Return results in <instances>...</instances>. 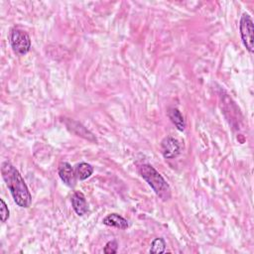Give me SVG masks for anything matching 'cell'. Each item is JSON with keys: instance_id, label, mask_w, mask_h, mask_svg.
Here are the masks:
<instances>
[{"instance_id": "obj_1", "label": "cell", "mask_w": 254, "mask_h": 254, "mask_svg": "<svg viewBox=\"0 0 254 254\" xmlns=\"http://www.w3.org/2000/svg\"><path fill=\"white\" fill-rule=\"evenodd\" d=\"M1 175L16 204L23 208L29 207L32 202V195L19 171L6 161L1 164Z\"/></svg>"}, {"instance_id": "obj_2", "label": "cell", "mask_w": 254, "mask_h": 254, "mask_svg": "<svg viewBox=\"0 0 254 254\" xmlns=\"http://www.w3.org/2000/svg\"><path fill=\"white\" fill-rule=\"evenodd\" d=\"M139 174L152 188L154 192L164 201L171 198V188L162 175L150 164H143L139 167Z\"/></svg>"}, {"instance_id": "obj_3", "label": "cell", "mask_w": 254, "mask_h": 254, "mask_svg": "<svg viewBox=\"0 0 254 254\" xmlns=\"http://www.w3.org/2000/svg\"><path fill=\"white\" fill-rule=\"evenodd\" d=\"M9 42L13 52L18 56L26 55L31 49V39L28 33L15 28L11 30L9 35Z\"/></svg>"}, {"instance_id": "obj_4", "label": "cell", "mask_w": 254, "mask_h": 254, "mask_svg": "<svg viewBox=\"0 0 254 254\" xmlns=\"http://www.w3.org/2000/svg\"><path fill=\"white\" fill-rule=\"evenodd\" d=\"M239 31H240V36L243 42L244 47L249 53H253L254 49V29H253V21L251 17L244 13L241 16L240 19V24H239Z\"/></svg>"}, {"instance_id": "obj_5", "label": "cell", "mask_w": 254, "mask_h": 254, "mask_svg": "<svg viewBox=\"0 0 254 254\" xmlns=\"http://www.w3.org/2000/svg\"><path fill=\"white\" fill-rule=\"evenodd\" d=\"M161 151L166 159H174L181 152L180 142L174 137H166L161 143Z\"/></svg>"}, {"instance_id": "obj_6", "label": "cell", "mask_w": 254, "mask_h": 254, "mask_svg": "<svg viewBox=\"0 0 254 254\" xmlns=\"http://www.w3.org/2000/svg\"><path fill=\"white\" fill-rule=\"evenodd\" d=\"M58 173H59L61 180L63 181V183L64 185H66L69 188H73L75 186V182H76L77 178H76L75 172L72 169V167L70 166V164H68L67 162L61 163L59 166Z\"/></svg>"}, {"instance_id": "obj_7", "label": "cell", "mask_w": 254, "mask_h": 254, "mask_svg": "<svg viewBox=\"0 0 254 254\" xmlns=\"http://www.w3.org/2000/svg\"><path fill=\"white\" fill-rule=\"evenodd\" d=\"M71 205L78 216L84 215L88 210V205L85 196L80 191H75L71 196Z\"/></svg>"}, {"instance_id": "obj_8", "label": "cell", "mask_w": 254, "mask_h": 254, "mask_svg": "<svg viewBox=\"0 0 254 254\" xmlns=\"http://www.w3.org/2000/svg\"><path fill=\"white\" fill-rule=\"evenodd\" d=\"M102 223L107 226H112L120 229H126L129 226L127 219L117 213H110L102 219Z\"/></svg>"}, {"instance_id": "obj_9", "label": "cell", "mask_w": 254, "mask_h": 254, "mask_svg": "<svg viewBox=\"0 0 254 254\" xmlns=\"http://www.w3.org/2000/svg\"><path fill=\"white\" fill-rule=\"evenodd\" d=\"M168 116L171 119V121L175 124L177 129L179 131H184L186 128V122L184 119V116L182 115L181 111L178 108H171L168 111Z\"/></svg>"}, {"instance_id": "obj_10", "label": "cell", "mask_w": 254, "mask_h": 254, "mask_svg": "<svg viewBox=\"0 0 254 254\" xmlns=\"http://www.w3.org/2000/svg\"><path fill=\"white\" fill-rule=\"evenodd\" d=\"M74 172H75V176L78 180L84 181L92 175L93 167L88 163L82 162V163H79L75 166Z\"/></svg>"}, {"instance_id": "obj_11", "label": "cell", "mask_w": 254, "mask_h": 254, "mask_svg": "<svg viewBox=\"0 0 254 254\" xmlns=\"http://www.w3.org/2000/svg\"><path fill=\"white\" fill-rule=\"evenodd\" d=\"M166 249V242L164 238L158 237L152 241L150 253H164Z\"/></svg>"}, {"instance_id": "obj_12", "label": "cell", "mask_w": 254, "mask_h": 254, "mask_svg": "<svg viewBox=\"0 0 254 254\" xmlns=\"http://www.w3.org/2000/svg\"><path fill=\"white\" fill-rule=\"evenodd\" d=\"M1 202V207H0V213H1V221L2 222H6L10 216V211L8 209V206L6 204V202L4 201L3 198L0 199Z\"/></svg>"}, {"instance_id": "obj_13", "label": "cell", "mask_w": 254, "mask_h": 254, "mask_svg": "<svg viewBox=\"0 0 254 254\" xmlns=\"http://www.w3.org/2000/svg\"><path fill=\"white\" fill-rule=\"evenodd\" d=\"M117 249H118V244L115 240H111V241H108L103 249L104 253L106 254H112V253H116L117 252Z\"/></svg>"}]
</instances>
